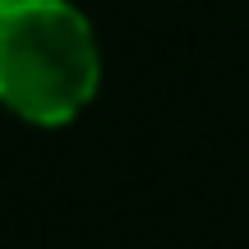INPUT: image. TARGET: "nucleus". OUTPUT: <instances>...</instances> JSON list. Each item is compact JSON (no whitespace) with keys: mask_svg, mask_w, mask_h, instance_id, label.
I'll use <instances>...</instances> for the list:
<instances>
[{"mask_svg":"<svg viewBox=\"0 0 249 249\" xmlns=\"http://www.w3.org/2000/svg\"><path fill=\"white\" fill-rule=\"evenodd\" d=\"M97 92V37L70 0L0 9V102L33 124L74 120Z\"/></svg>","mask_w":249,"mask_h":249,"instance_id":"1","label":"nucleus"},{"mask_svg":"<svg viewBox=\"0 0 249 249\" xmlns=\"http://www.w3.org/2000/svg\"><path fill=\"white\" fill-rule=\"evenodd\" d=\"M5 5H18V0H0V9H5Z\"/></svg>","mask_w":249,"mask_h":249,"instance_id":"2","label":"nucleus"}]
</instances>
